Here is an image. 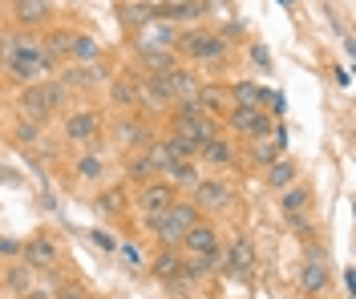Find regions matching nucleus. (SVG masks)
Segmentation results:
<instances>
[{
  "label": "nucleus",
  "instance_id": "f257e3e1",
  "mask_svg": "<svg viewBox=\"0 0 356 299\" xmlns=\"http://www.w3.org/2000/svg\"><path fill=\"white\" fill-rule=\"evenodd\" d=\"M194 223H198V207H194V203H178V198H174L158 219H146V227L154 230L167 247H178V243H183V234H187Z\"/></svg>",
  "mask_w": 356,
  "mask_h": 299
},
{
  "label": "nucleus",
  "instance_id": "f03ea898",
  "mask_svg": "<svg viewBox=\"0 0 356 299\" xmlns=\"http://www.w3.org/2000/svg\"><path fill=\"white\" fill-rule=\"evenodd\" d=\"M174 134L178 138H187L194 150L203 146V142H211L219 134V126L211 121V114H203L198 110V101H178V114H174Z\"/></svg>",
  "mask_w": 356,
  "mask_h": 299
},
{
  "label": "nucleus",
  "instance_id": "7ed1b4c3",
  "mask_svg": "<svg viewBox=\"0 0 356 299\" xmlns=\"http://www.w3.org/2000/svg\"><path fill=\"white\" fill-rule=\"evenodd\" d=\"M174 49L190 57V61H219L223 57V49L227 41L219 37V33H203V28H187V33H178L174 37Z\"/></svg>",
  "mask_w": 356,
  "mask_h": 299
},
{
  "label": "nucleus",
  "instance_id": "20e7f679",
  "mask_svg": "<svg viewBox=\"0 0 356 299\" xmlns=\"http://www.w3.org/2000/svg\"><path fill=\"white\" fill-rule=\"evenodd\" d=\"M170 166H174V162H170V154L162 150V142H154V146H146V154L138 162H130V178L146 186V182H154L158 174H167Z\"/></svg>",
  "mask_w": 356,
  "mask_h": 299
},
{
  "label": "nucleus",
  "instance_id": "39448f33",
  "mask_svg": "<svg viewBox=\"0 0 356 299\" xmlns=\"http://www.w3.org/2000/svg\"><path fill=\"white\" fill-rule=\"evenodd\" d=\"M174 37H178V28H174L170 21H162V17H158V21H150L146 28H138V33H134V49H138V53L174 49Z\"/></svg>",
  "mask_w": 356,
  "mask_h": 299
},
{
  "label": "nucleus",
  "instance_id": "423d86ee",
  "mask_svg": "<svg viewBox=\"0 0 356 299\" xmlns=\"http://www.w3.org/2000/svg\"><path fill=\"white\" fill-rule=\"evenodd\" d=\"M194 203H198V210H227L231 203H235V190L227 182H219V178H198V186H194Z\"/></svg>",
  "mask_w": 356,
  "mask_h": 299
},
{
  "label": "nucleus",
  "instance_id": "0eeeda50",
  "mask_svg": "<svg viewBox=\"0 0 356 299\" xmlns=\"http://www.w3.org/2000/svg\"><path fill=\"white\" fill-rule=\"evenodd\" d=\"M227 126L239 130V134H251V138H267L271 117L263 114V110H251V105H235V110L227 114Z\"/></svg>",
  "mask_w": 356,
  "mask_h": 299
},
{
  "label": "nucleus",
  "instance_id": "6e6552de",
  "mask_svg": "<svg viewBox=\"0 0 356 299\" xmlns=\"http://www.w3.org/2000/svg\"><path fill=\"white\" fill-rule=\"evenodd\" d=\"M174 203V186H167V182H146L142 186V194H138V210H142V219H158L162 210Z\"/></svg>",
  "mask_w": 356,
  "mask_h": 299
},
{
  "label": "nucleus",
  "instance_id": "1a4fd4ad",
  "mask_svg": "<svg viewBox=\"0 0 356 299\" xmlns=\"http://www.w3.org/2000/svg\"><path fill=\"white\" fill-rule=\"evenodd\" d=\"M21 255H24V267H33V271H37V267H41V271H49V267H57V259H61V255H57V247L49 243L45 234L28 239V243L21 247Z\"/></svg>",
  "mask_w": 356,
  "mask_h": 299
},
{
  "label": "nucleus",
  "instance_id": "9d476101",
  "mask_svg": "<svg viewBox=\"0 0 356 299\" xmlns=\"http://www.w3.org/2000/svg\"><path fill=\"white\" fill-rule=\"evenodd\" d=\"M21 117H24V121H33V126H45L49 117H53V110H49V97H45V89H41V81H37V85H28V89L21 93Z\"/></svg>",
  "mask_w": 356,
  "mask_h": 299
},
{
  "label": "nucleus",
  "instance_id": "9b49d317",
  "mask_svg": "<svg viewBox=\"0 0 356 299\" xmlns=\"http://www.w3.org/2000/svg\"><path fill=\"white\" fill-rule=\"evenodd\" d=\"M65 138L69 142H94L97 134H101V117L97 114H90V110H77V114H69L65 117Z\"/></svg>",
  "mask_w": 356,
  "mask_h": 299
},
{
  "label": "nucleus",
  "instance_id": "f8f14e48",
  "mask_svg": "<svg viewBox=\"0 0 356 299\" xmlns=\"http://www.w3.org/2000/svg\"><path fill=\"white\" fill-rule=\"evenodd\" d=\"M167 85H170V97L174 101H198V93H203V81L190 69H183V65H174L167 73Z\"/></svg>",
  "mask_w": 356,
  "mask_h": 299
},
{
  "label": "nucleus",
  "instance_id": "ddd939ff",
  "mask_svg": "<svg viewBox=\"0 0 356 299\" xmlns=\"http://www.w3.org/2000/svg\"><path fill=\"white\" fill-rule=\"evenodd\" d=\"M183 247H187V255H219V234L211 223H194L183 234Z\"/></svg>",
  "mask_w": 356,
  "mask_h": 299
},
{
  "label": "nucleus",
  "instance_id": "4468645a",
  "mask_svg": "<svg viewBox=\"0 0 356 299\" xmlns=\"http://www.w3.org/2000/svg\"><path fill=\"white\" fill-rule=\"evenodd\" d=\"M219 263H223L227 271H235V275H251V267H255V251H251L247 239H231V247H227V255H219Z\"/></svg>",
  "mask_w": 356,
  "mask_h": 299
},
{
  "label": "nucleus",
  "instance_id": "2eb2a0df",
  "mask_svg": "<svg viewBox=\"0 0 356 299\" xmlns=\"http://www.w3.org/2000/svg\"><path fill=\"white\" fill-rule=\"evenodd\" d=\"M138 101H146L150 110H162L167 101H174V97H170V85H167V73L142 77V81H138Z\"/></svg>",
  "mask_w": 356,
  "mask_h": 299
},
{
  "label": "nucleus",
  "instance_id": "dca6fc26",
  "mask_svg": "<svg viewBox=\"0 0 356 299\" xmlns=\"http://www.w3.org/2000/svg\"><path fill=\"white\" fill-rule=\"evenodd\" d=\"M227 101L231 105H251V110H263V101H271V93L255 85V81H235L231 89H227Z\"/></svg>",
  "mask_w": 356,
  "mask_h": 299
},
{
  "label": "nucleus",
  "instance_id": "f3484780",
  "mask_svg": "<svg viewBox=\"0 0 356 299\" xmlns=\"http://www.w3.org/2000/svg\"><path fill=\"white\" fill-rule=\"evenodd\" d=\"M300 283H304V291H312V296L328 287V263H324L316 251L304 259V267H300Z\"/></svg>",
  "mask_w": 356,
  "mask_h": 299
},
{
  "label": "nucleus",
  "instance_id": "a211bd4d",
  "mask_svg": "<svg viewBox=\"0 0 356 299\" xmlns=\"http://www.w3.org/2000/svg\"><path fill=\"white\" fill-rule=\"evenodd\" d=\"M57 81H61L65 89H94V85L105 81V69H97V65H73V69L61 73Z\"/></svg>",
  "mask_w": 356,
  "mask_h": 299
},
{
  "label": "nucleus",
  "instance_id": "6ab92c4d",
  "mask_svg": "<svg viewBox=\"0 0 356 299\" xmlns=\"http://www.w3.org/2000/svg\"><path fill=\"white\" fill-rule=\"evenodd\" d=\"M12 17L21 28H37V24L49 21V0H17L12 4Z\"/></svg>",
  "mask_w": 356,
  "mask_h": 299
},
{
  "label": "nucleus",
  "instance_id": "aec40b11",
  "mask_svg": "<svg viewBox=\"0 0 356 299\" xmlns=\"http://www.w3.org/2000/svg\"><path fill=\"white\" fill-rule=\"evenodd\" d=\"M150 21H158V8H154V4H142V0H126V4H121V24H126V28L138 33V28H146Z\"/></svg>",
  "mask_w": 356,
  "mask_h": 299
},
{
  "label": "nucleus",
  "instance_id": "412c9836",
  "mask_svg": "<svg viewBox=\"0 0 356 299\" xmlns=\"http://www.w3.org/2000/svg\"><path fill=\"white\" fill-rule=\"evenodd\" d=\"M308 207H312V194L304 186L280 190V210H284V219H300V214H308Z\"/></svg>",
  "mask_w": 356,
  "mask_h": 299
},
{
  "label": "nucleus",
  "instance_id": "4be33fe9",
  "mask_svg": "<svg viewBox=\"0 0 356 299\" xmlns=\"http://www.w3.org/2000/svg\"><path fill=\"white\" fill-rule=\"evenodd\" d=\"M296 174H300V166L291 158H276L267 166V178L263 182L271 186V190H287V186H296Z\"/></svg>",
  "mask_w": 356,
  "mask_h": 299
},
{
  "label": "nucleus",
  "instance_id": "5701e85b",
  "mask_svg": "<svg viewBox=\"0 0 356 299\" xmlns=\"http://www.w3.org/2000/svg\"><path fill=\"white\" fill-rule=\"evenodd\" d=\"M198 158H203V162H211V166H231V162H235L231 138H219V134H214L211 142H203V146H198Z\"/></svg>",
  "mask_w": 356,
  "mask_h": 299
},
{
  "label": "nucleus",
  "instance_id": "b1692460",
  "mask_svg": "<svg viewBox=\"0 0 356 299\" xmlns=\"http://www.w3.org/2000/svg\"><path fill=\"white\" fill-rule=\"evenodd\" d=\"M110 105H118L121 114H130V110L138 105V81H134V77H118V81L110 85Z\"/></svg>",
  "mask_w": 356,
  "mask_h": 299
},
{
  "label": "nucleus",
  "instance_id": "393cba45",
  "mask_svg": "<svg viewBox=\"0 0 356 299\" xmlns=\"http://www.w3.org/2000/svg\"><path fill=\"white\" fill-rule=\"evenodd\" d=\"M69 57L77 61V65H94L97 57H101V41H94L90 33H77L69 41Z\"/></svg>",
  "mask_w": 356,
  "mask_h": 299
},
{
  "label": "nucleus",
  "instance_id": "a878e982",
  "mask_svg": "<svg viewBox=\"0 0 356 299\" xmlns=\"http://www.w3.org/2000/svg\"><path fill=\"white\" fill-rule=\"evenodd\" d=\"M114 138L121 142V146H146V126L142 121H134V117H121L118 126H114Z\"/></svg>",
  "mask_w": 356,
  "mask_h": 299
},
{
  "label": "nucleus",
  "instance_id": "bb28decb",
  "mask_svg": "<svg viewBox=\"0 0 356 299\" xmlns=\"http://www.w3.org/2000/svg\"><path fill=\"white\" fill-rule=\"evenodd\" d=\"M154 275L158 279H183V259H178L174 247H167V251L154 259Z\"/></svg>",
  "mask_w": 356,
  "mask_h": 299
},
{
  "label": "nucleus",
  "instance_id": "cd10ccee",
  "mask_svg": "<svg viewBox=\"0 0 356 299\" xmlns=\"http://www.w3.org/2000/svg\"><path fill=\"white\" fill-rule=\"evenodd\" d=\"M142 65L150 73H170L178 65V53L174 49H154V53H142Z\"/></svg>",
  "mask_w": 356,
  "mask_h": 299
},
{
  "label": "nucleus",
  "instance_id": "c85d7f7f",
  "mask_svg": "<svg viewBox=\"0 0 356 299\" xmlns=\"http://www.w3.org/2000/svg\"><path fill=\"white\" fill-rule=\"evenodd\" d=\"M162 150L170 154V162H194V158H198V150H194L187 138H178V134L162 138Z\"/></svg>",
  "mask_w": 356,
  "mask_h": 299
},
{
  "label": "nucleus",
  "instance_id": "c756f323",
  "mask_svg": "<svg viewBox=\"0 0 356 299\" xmlns=\"http://www.w3.org/2000/svg\"><path fill=\"white\" fill-rule=\"evenodd\" d=\"M101 174H105V158L101 154H85L77 162V178L81 182H101Z\"/></svg>",
  "mask_w": 356,
  "mask_h": 299
},
{
  "label": "nucleus",
  "instance_id": "7c9ffc66",
  "mask_svg": "<svg viewBox=\"0 0 356 299\" xmlns=\"http://www.w3.org/2000/svg\"><path fill=\"white\" fill-rule=\"evenodd\" d=\"M167 178L174 186H190V190H194V186H198V166H194V162H174L167 170Z\"/></svg>",
  "mask_w": 356,
  "mask_h": 299
},
{
  "label": "nucleus",
  "instance_id": "2f4dec72",
  "mask_svg": "<svg viewBox=\"0 0 356 299\" xmlns=\"http://www.w3.org/2000/svg\"><path fill=\"white\" fill-rule=\"evenodd\" d=\"M69 41H73L69 33H61V28H57V33H49L41 45H45V53L53 57V61H57V57H69Z\"/></svg>",
  "mask_w": 356,
  "mask_h": 299
},
{
  "label": "nucleus",
  "instance_id": "473e14b6",
  "mask_svg": "<svg viewBox=\"0 0 356 299\" xmlns=\"http://www.w3.org/2000/svg\"><path fill=\"white\" fill-rule=\"evenodd\" d=\"M41 89H45V97H49V110H53V114H57V110H61V105L69 101V89H65L61 81H41Z\"/></svg>",
  "mask_w": 356,
  "mask_h": 299
},
{
  "label": "nucleus",
  "instance_id": "72a5a7b5",
  "mask_svg": "<svg viewBox=\"0 0 356 299\" xmlns=\"http://www.w3.org/2000/svg\"><path fill=\"white\" fill-rule=\"evenodd\" d=\"M255 162H263V166H271V162L280 158V142H263V138H255Z\"/></svg>",
  "mask_w": 356,
  "mask_h": 299
},
{
  "label": "nucleus",
  "instance_id": "f704fd0d",
  "mask_svg": "<svg viewBox=\"0 0 356 299\" xmlns=\"http://www.w3.org/2000/svg\"><path fill=\"white\" fill-rule=\"evenodd\" d=\"M37 138H41V126H33V121L17 126V142H37Z\"/></svg>",
  "mask_w": 356,
  "mask_h": 299
},
{
  "label": "nucleus",
  "instance_id": "c9c22d12",
  "mask_svg": "<svg viewBox=\"0 0 356 299\" xmlns=\"http://www.w3.org/2000/svg\"><path fill=\"white\" fill-rule=\"evenodd\" d=\"M118 251H121V259H126V263H130V267H142V251H138V247H134V243H121Z\"/></svg>",
  "mask_w": 356,
  "mask_h": 299
},
{
  "label": "nucleus",
  "instance_id": "e433bc0d",
  "mask_svg": "<svg viewBox=\"0 0 356 299\" xmlns=\"http://www.w3.org/2000/svg\"><path fill=\"white\" fill-rule=\"evenodd\" d=\"M28 271H33V267H24V263H21V267H12V271H8V283H12V287L21 291L24 283H28Z\"/></svg>",
  "mask_w": 356,
  "mask_h": 299
},
{
  "label": "nucleus",
  "instance_id": "4c0bfd02",
  "mask_svg": "<svg viewBox=\"0 0 356 299\" xmlns=\"http://www.w3.org/2000/svg\"><path fill=\"white\" fill-rule=\"evenodd\" d=\"M97 207H105V210H121V190H110V194H101V198H97Z\"/></svg>",
  "mask_w": 356,
  "mask_h": 299
},
{
  "label": "nucleus",
  "instance_id": "58836bf2",
  "mask_svg": "<svg viewBox=\"0 0 356 299\" xmlns=\"http://www.w3.org/2000/svg\"><path fill=\"white\" fill-rule=\"evenodd\" d=\"M90 239H94V243L101 247V251H114V247H118V243H114V239H110L105 230H90Z\"/></svg>",
  "mask_w": 356,
  "mask_h": 299
},
{
  "label": "nucleus",
  "instance_id": "ea45409f",
  "mask_svg": "<svg viewBox=\"0 0 356 299\" xmlns=\"http://www.w3.org/2000/svg\"><path fill=\"white\" fill-rule=\"evenodd\" d=\"M251 57H255V65L271 69V57H267V49H263V45H251Z\"/></svg>",
  "mask_w": 356,
  "mask_h": 299
},
{
  "label": "nucleus",
  "instance_id": "a19ab883",
  "mask_svg": "<svg viewBox=\"0 0 356 299\" xmlns=\"http://www.w3.org/2000/svg\"><path fill=\"white\" fill-rule=\"evenodd\" d=\"M0 255H21V243L17 239H0Z\"/></svg>",
  "mask_w": 356,
  "mask_h": 299
},
{
  "label": "nucleus",
  "instance_id": "79ce46f5",
  "mask_svg": "<svg viewBox=\"0 0 356 299\" xmlns=\"http://www.w3.org/2000/svg\"><path fill=\"white\" fill-rule=\"evenodd\" d=\"M57 299H81V291H61Z\"/></svg>",
  "mask_w": 356,
  "mask_h": 299
},
{
  "label": "nucleus",
  "instance_id": "37998d69",
  "mask_svg": "<svg viewBox=\"0 0 356 299\" xmlns=\"http://www.w3.org/2000/svg\"><path fill=\"white\" fill-rule=\"evenodd\" d=\"M142 4H150V0H142Z\"/></svg>",
  "mask_w": 356,
  "mask_h": 299
}]
</instances>
